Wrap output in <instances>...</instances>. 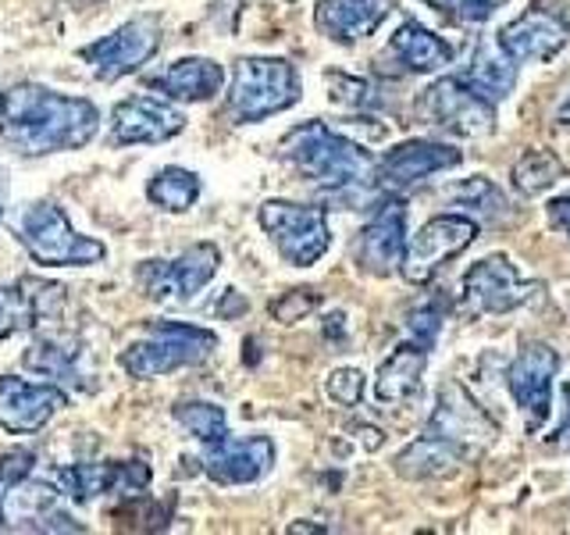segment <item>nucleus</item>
Returning <instances> with one entry per match:
<instances>
[{"label": "nucleus", "instance_id": "1", "mask_svg": "<svg viewBox=\"0 0 570 535\" xmlns=\"http://www.w3.org/2000/svg\"><path fill=\"white\" fill-rule=\"evenodd\" d=\"M100 129L94 100L71 97L43 82L0 89V143L22 157L82 150Z\"/></svg>", "mask_w": 570, "mask_h": 535}, {"label": "nucleus", "instance_id": "2", "mask_svg": "<svg viewBox=\"0 0 570 535\" xmlns=\"http://www.w3.org/2000/svg\"><path fill=\"white\" fill-rule=\"evenodd\" d=\"M495 436V425L481 415V407L456 386H445L432 421L424 432L396 457V471L406 478H439L456 471L460 464L485 454Z\"/></svg>", "mask_w": 570, "mask_h": 535}, {"label": "nucleus", "instance_id": "3", "mask_svg": "<svg viewBox=\"0 0 570 535\" xmlns=\"http://www.w3.org/2000/svg\"><path fill=\"white\" fill-rule=\"evenodd\" d=\"M282 160L293 165L307 183L343 193V189H364L374 183L379 157H371L353 139L338 136L325 121H303L282 136Z\"/></svg>", "mask_w": 570, "mask_h": 535}, {"label": "nucleus", "instance_id": "4", "mask_svg": "<svg viewBox=\"0 0 570 535\" xmlns=\"http://www.w3.org/2000/svg\"><path fill=\"white\" fill-rule=\"evenodd\" d=\"M14 236L26 246V254L43 268H82L100 264L107 246L94 236H79L68 222V211L58 201L26 204L14 222Z\"/></svg>", "mask_w": 570, "mask_h": 535}, {"label": "nucleus", "instance_id": "5", "mask_svg": "<svg viewBox=\"0 0 570 535\" xmlns=\"http://www.w3.org/2000/svg\"><path fill=\"white\" fill-rule=\"evenodd\" d=\"M218 350V335L204 325H189V321H154L150 335L136 339L125 347L118 364L129 379H157V374H171L178 368L204 364L207 357Z\"/></svg>", "mask_w": 570, "mask_h": 535}, {"label": "nucleus", "instance_id": "6", "mask_svg": "<svg viewBox=\"0 0 570 535\" xmlns=\"http://www.w3.org/2000/svg\"><path fill=\"white\" fill-rule=\"evenodd\" d=\"M299 100V71L285 58H239L225 115L236 125L264 121Z\"/></svg>", "mask_w": 570, "mask_h": 535}, {"label": "nucleus", "instance_id": "7", "mask_svg": "<svg viewBox=\"0 0 570 535\" xmlns=\"http://www.w3.org/2000/svg\"><path fill=\"white\" fill-rule=\"evenodd\" d=\"M257 222L275 243L285 264L311 268L325 257L332 243L328 232V211L311 204H289V201H264L257 211Z\"/></svg>", "mask_w": 570, "mask_h": 535}, {"label": "nucleus", "instance_id": "8", "mask_svg": "<svg viewBox=\"0 0 570 535\" xmlns=\"http://www.w3.org/2000/svg\"><path fill=\"white\" fill-rule=\"evenodd\" d=\"M414 115L453 136H489L495 129V104L485 100L463 76H445L417 94Z\"/></svg>", "mask_w": 570, "mask_h": 535}, {"label": "nucleus", "instance_id": "9", "mask_svg": "<svg viewBox=\"0 0 570 535\" xmlns=\"http://www.w3.org/2000/svg\"><path fill=\"white\" fill-rule=\"evenodd\" d=\"M160 14H136L129 22H121L115 32L100 36V40L79 47V61L89 65V71L100 82H118L125 76L154 61V54L160 50Z\"/></svg>", "mask_w": 570, "mask_h": 535}, {"label": "nucleus", "instance_id": "10", "mask_svg": "<svg viewBox=\"0 0 570 535\" xmlns=\"http://www.w3.org/2000/svg\"><path fill=\"white\" fill-rule=\"evenodd\" d=\"M222 264V250L214 243H193L183 254L175 257H150L136 268V282L139 290L147 293L154 303H189L204 285L218 275Z\"/></svg>", "mask_w": 570, "mask_h": 535}, {"label": "nucleus", "instance_id": "11", "mask_svg": "<svg viewBox=\"0 0 570 535\" xmlns=\"http://www.w3.org/2000/svg\"><path fill=\"white\" fill-rule=\"evenodd\" d=\"M50 478L58 481L68 504H94L97 496H142L150 489L154 471L147 460H76L53 468Z\"/></svg>", "mask_w": 570, "mask_h": 535}, {"label": "nucleus", "instance_id": "12", "mask_svg": "<svg viewBox=\"0 0 570 535\" xmlns=\"http://www.w3.org/2000/svg\"><path fill=\"white\" fill-rule=\"evenodd\" d=\"M463 300H468L471 314H507L531 303L542 293V282L524 279L517 272V264L507 254H492L481 257L463 272Z\"/></svg>", "mask_w": 570, "mask_h": 535}, {"label": "nucleus", "instance_id": "13", "mask_svg": "<svg viewBox=\"0 0 570 535\" xmlns=\"http://www.w3.org/2000/svg\"><path fill=\"white\" fill-rule=\"evenodd\" d=\"M474 236H478V225L468 214H439V218L424 222V228L403 250V261H400L403 279L414 285L428 282L445 261L456 257L460 250H468Z\"/></svg>", "mask_w": 570, "mask_h": 535}, {"label": "nucleus", "instance_id": "14", "mask_svg": "<svg viewBox=\"0 0 570 535\" xmlns=\"http://www.w3.org/2000/svg\"><path fill=\"white\" fill-rule=\"evenodd\" d=\"M560 371V353L546 343H528L507 368V389L528 415V428L539 432L552 415V379Z\"/></svg>", "mask_w": 570, "mask_h": 535}, {"label": "nucleus", "instance_id": "15", "mask_svg": "<svg viewBox=\"0 0 570 535\" xmlns=\"http://www.w3.org/2000/svg\"><path fill=\"white\" fill-rule=\"evenodd\" d=\"M65 308V285L18 275L14 282H0V343L18 332H36L53 321Z\"/></svg>", "mask_w": 570, "mask_h": 535}, {"label": "nucleus", "instance_id": "16", "mask_svg": "<svg viewBox=\"0 0 570 535\" xmlns=\"http://www.w3.org/2000/svg\"><path fill=\"white\" fill-rule=\"evenodd\" d=\"M463 160V150L450 147V143H435V139H406L400 147H392L382 160L379 172H374V186L400 196L406 189L421 186L428 175L456 168Z\"/></svg>", "mask_w": 570, "mask_h": 535}, {"label": "nucleus", "instance_id": "17", "mask_svg": "<svg viewBox=\"0 0 570 535\" xmlns=\"http://www.w3.org/2000/svg\"><path fill=\"white\" fill-rule=\"evenodd\" d=\"M68 407V392L58 382H26L0 374V428L8 436H32Z\"/></svg>", "mask_w": 570, "mask_h": 535}, {"label": "nucleus", "instance_id": "18", "mask_svg": "<svg viewBox=\"0 0 570 535\" xmlns=\"http://www.w3.org/2000/svg\"><path fill=\"white\" fill-rule=\"evenodd\" d=\"M186 129V115L165 97H125L111 107V147L165 143Z\"/></svg>", "mask_w": 570, "mask_h": 535}, {"label": "nucleus", "instance_id": "19", "mask_svg": "<svg viewBox=\"0 0 570 535\" xmlns=\"http://www.w3.org/2000/svg\"><path fill=\"white\" fill-rule=\"evenodd\" d=\"M275 464V442L267 436H246L232 439L225 436L222 442L204 446L200 468L210 481L218 486H254L261 481Z\"/></svg>", "mask_w": 570, "mask_h": 535}, {"label": "nucleus", "instance_id": "20", "mask_svg": "<svg viewBox=\"0 0 570 535\" xmlns=\"http://www.w3.org/2000/svg\"><path fill=\"white\" fill-rule=\"evenodd\" d=\"M567 43H570V22L542 4L499 29V47H503L517 65L552 61Z\"/></svg>", "mask_w": 570, "mask_h": 535}, {"label": "nucleus", "instance_id": "21", "mask_svg": "<svg viewBox=\"0 0 570 535\" xmlns=\"http://www.w3.org/2000/svg\"><path fill=\"white\" fill-rule=\"evenodd\" d=\"M403 250H406V204L400 196L389 193L379 214L361 228L356 264H361L367 275H389L392 268L403 261Z\"/></svg>", "mask_w": 570, "mask_h": 535}, {"label": "nucleus", "instance_id": "22", "mask_svg": "<svg viewBox=\"0 0 570 535\" xmlns=\"http://www.w3.org/2000/svg\"><path fill=\"white\" fill-rule=\"evenodd\" d=\"M225 86V68L210 58H183L171 61L165 71L147 76V89L171 104H204L214 100Z\"/></svg>", "mask_w": 570, "mask_h": 535}, {"label": "nucleus", "instance_id": "23", "mask_svg": "<svg viewBox=\"0 0 570 535\" xmlns=\"http://www.w3.org/2000/svg\"><path fill=\"white\" fill-rule=\"evenodd\" d=\"M392 14V0H317L314 22L335 43H356Z\"/></svg>", "mask_w": 570, "mask_h": 535}, {"label": "nucleus", "instance_id": "24", "mask_svg": "<svg viewBox=\"0 0 570 535\" xmlns=\"http://www.w3.org/2000/svg\"><path fill=\"white\" fill-rule=\"evenodd\" d=\"M86 343L79 335H43L22 353V364L47 382L86 386Z\"/></svg>", "mask_w": 570, "mask_h": 535}, {"label": "nucleus", "instance_id": "25", "mask_svg": "<svg viewBox=\"0 0 570 535\" xmlns=\"http://www.w3.org/2000/svg\"><path fill=\"white\" fill-rule=\"evenodd\" d=\"M428 368V347H421L417 339L400 343L389 353V361L379 368V379H374V397L382 403H406L421 392V379Z\"/></svg>", "mask_w": 570, "mask_h": 535}, {"label": "nucleus", "instance_id": "26", "mask_svg": "<svg viewBox=\"0 0 570 535\" xmlns=\"http://www.w3.org/2000/svg\"><path fill=\"white\" fill-rule=\"evenodd\" d=\"M389 54L396 58L406 71H439L453 61V47L424 29L421 22H403L389 43Z\"/></svg>", "mask_w": 570, "mask_h": 535}, {"label": "nucleus", "instance_id": "27", "mask_svg": "<svg viewBox=\"0 0 570 535\" xmlns=\"http://www.w3.org/2000/svg\"><path fill=\"white\" fill-rule=\"evenodd\" d=\"M468 79L481 97L499 104V100H507L513 94V86H517V61L510 58V54L499 47V40H481L478 50H474V58H471V68H468Z\"/></svg>", "mask_w": 570, "mask_h": 535}, {"label": "nucleus", "instance_id": "28", "mask_svg": "<svg viewBox=\"0 0 570 535\" xmlns=\"http://www.w3.org/2000/svg\"><path fill=\"white\" fill-rule=\"evenodd\" d=\"M200 175L189 172V168H178V165H168V168H160L150 183H147V201L160 211H175V214H183L189 211L196 201H200Z\"/></svg>", "mask_w": 570, "mask_h": 535}, {"label": "nucleus", "instance_id": "29", "mask_svg": "<svg viewBox=\"0 0 570 535\" xmlns=\"http://www.w3.org/2000/svg\"><path fill=\"white\" fill-rule=\"evenodd\" d=\"M171 418L186 428V432L200 442V446H214L222 442L228 432V415L210 400H186V403H175L171 407Z\"/></svg>", "mask_w": 570, "mask_h": 535}, {"label": "nucleus", "instance_id": "30", "mask_svg": "<svg viewBox=\"0 0 570 535\" xmlns=\"http://www.w3.org/2000/svg\"><path fill=\"white\" fill-rule=\"evenodd\" d=\"M560 178H563V165H560V157L549 150H531L513 165V186L524 196H539L552 183H560Z\"/></svg>", "mask_w": 570, "mask_h": 535}, {"label": "nucleus", "instance_id": "31", "mask_svg": "<svg viewBox=\"0 0 570 535\" xmlns=\"http://www.w3.org/2000/svg\"><path fill=\"white\" fill-rule=\"evenodd\" d=\"M428 8L445 14L456 26H481L507 4V0H424Z\"/></svg>", "mask_w": 570, "mask_h": 535}, {"label": "nucleus", "instance_id": "32", "mask_svg": "<svg viewBox=\"0 0 570 535\" xmlns=\"http://www.w3.org/2000/svg\"><path fill=\"white\" fill-rule=\"evenodd\" d=\"M450 196L456 204H468L481 214H507V196L499 193L485 175H474L468 183H460L456 189H450Z\"/></svg>", "mask_w": 570, "mask_h": 535}, {"label": "nucleus", "instance_id": "33", "mask_svg": "<svg viewBox=\"0 0 570 535\" xmlns=\"http://www.w3.org/2000/svg\"><path fill=\"white\" fill-rule=\"evenodd\" d=\"M442 318H445V300H424V303H417V308L406 314L410 339H417L421 347L432 350L439 332H442Z\"/></svg>", "mask_w": 570, "mask_h": 535}, {"label": "nucleus", "instance_id": "34", "mask_svg": "<svg viewBox=\"0 0 570 535\" xmlns=\"http://www.w3.org/2000/svg\"><path fill=\"white\" fill-rule=\"evenodd\" d=\"M328 397L335 403H343V407H356V400H361V392H364V374L356 371V368H338L328 374Z\"/></svg>", "mask_w": 570, "mask_h": 535}, {"label": "nucleus", "instance_id": "35", "mask_svg": "<svg viewBox=\"0 0 570 535\" xmlns=\"http://www.w3.org/2000/svg\"><path fill=\"white\" fill-rule=\"evenodd\" d=\"M332 100L335 104H350V107H379V97L374 89L361 79H350V76H332Z\"/></svg>", "mask_w": 570, "mask_h": 535}, {"label": "nucleus", "instance_id": "36", "mask_svg": "<svg viewBox=\"0 0 570 535\" xmlns=\"http://www.w3.org/2000/svg\"><path fill=\"white\" fill-rule=\"evenodd\" d=\"M32 464H36V457L29 450H8L4 457H0V504H4V496L14 481L32 475Z\"/></svg>", "mask_w": 570, "mask_h": 535}, {"label": "nucleus", "instance_id": "37", "mask_svg": "<svg viewBox=\"0 0 570 535\" xmlns=\"http://www.w3.org/2000/svg\"><path fill=\"white\" fill-rule=\"evenodd\" d=\"M317 296H311V290H296V293H285L282 300L272 303V314L278 321H299L307 311H314Z\"/></svg>", "mask_w": 570, "mask_h": 535}, {"label": "nucleus", "instance_id": "38", "mask_svg": "<svg viewBox=\"0 0 570 535\" xmlns=\"http://www.w3.org/2000/svg\"><path fill=\"white\" fill-rule=\"evenodd\" d=\"M549 225L560 228L563 236H570V196H557V201H549Z\"/></svg>", "mask_w": 570, "mask_h": 535}, {"label": "nucleus", "instance_id": "39", "mask_svg": "<svg viewBox=\"0 0 570 535\" xmlns=\"http://www.w3.org/2000/svg\"><path fill=\"white\" fill-rule=\"evenodd\" d=\"M563 392H567V421H563V425L557 428V432H552V439H549L552 446H557V450H570V386H567Z\"/></svg>", "mask_w": 570, "mask_h": 535}, {"label": "nucleus", "instance_id": "40", "mask_svg": "<svg viewBox=\"0 0 570 535\" xmlns=\"http://www.w3.org/2000/svg\"><path fill=\"white\" fill-rule=\"evenodd\" d=\"M557 118H560L563 125H570V94H567V100H563V104L557 107Z\"/></svg>", "mask_w": 570, "mask_h": 535}, {"label": "nucleus", "instance_id": "41", "mask_svg": "<svg viewBox=\"0 0 570 535\" xmlns=\"http://www.w3.org/2000/svg\"><path fill=\"white\" fill-rule=\"evenodd\" d=\"M4 204H8V183H4V175H0V218H4Z\"/></svg>", "mask_w": 570, "mask_h": 535}, {"label": "nucleus", "instance_id": "42", "mask_svg": "<svg viewBox=\"0 0 570 535\" xmlns=\"http://www.w3.org/2000/svg\"><path fill=\"white\" fill-rule=\"evenodd\" d=\"M76 8H94V4H100V0H71Z\"/></svg>", "mask_w": 570, "mask_h": 535}]
</instances>
